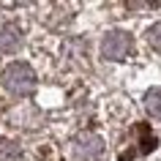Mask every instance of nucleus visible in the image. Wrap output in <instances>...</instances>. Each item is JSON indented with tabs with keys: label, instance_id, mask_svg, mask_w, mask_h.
<instances>
[{
	"label": "nucleus",
	"instance_id": "7ed1b4c3",
	"mask_svg": "<svg viewBox=\"0 0 161 161\" xmlns=\"http://www.w3.org/2000/svg\"><path fill=\"white\" fill-rule=\"evenodd\" d=\"M74 156L82 161H96L104 156V139L93 131H85L74 139Z\"/></svg>",
	"mask_w": 161,
	"mask_h": 161
},
{
	"label": "nucleus",
	"instance_id": "423d86ee",
	"mask_svg": "<svg viewBox=\"0 0 161 161\" xmlns=\"http://www.w3.org/2000/svg\"><path fill=\"white\" fill-rule=\"evenodd\" d=\"M19 156V147L8 139H0V161H17Z\"/></svg>",
	"mask_w": 161,
	"mask_h": 161
},
{
	"label": "nucleus",
	"instance_id": "f03ea898",
	"mask_svg": "<svg viewBox=\"0 0 161 161\" xmlns=\"http://www.w3.org/2000/svg\"><path fill=\"white\" fill-rule=\"evenodd\" d=\"M134 49V41L126 30H109L101 41V55L107 60H126Z\"/></svg>",
	"mask_w": 161,
	"mask_h": 161
},
{
	"label": "nucleus",
	"instance_id": "0eeeda50",
	"mask_svg": "<svg viewBox=\"0 0 161 161\" xmlns=\"http://www.w3.org/2000/svg\"><path fill=\"white\" fill-rule=\"evenodd\" d=\"M145 38H147V44H150L156 52H161V22H156V25L147 27V33H145Z\"/></svg>",
	"mask_w": 161,
	"mask_h": 161
},
{
	"label": "nucleus",
	"instance_id": "39448f33",
	"mask_svg": "<svg viewBox=\"0 0 161 161\" xmlns=\"http://www.w3.org/2000/svg\"><path fill=\"white\" fill-rule=\"evenodd\" d=\"M145 109L150 118H161V87H150L145 93Z\"/></svg>",
	"mask_w": 161,
	"mask_h": 161
},
{
	"label": "nucleus",
	"instance_id": "20e7f679",
	"mask_svg": "<svg viewBox=\"0 0 161 161\" xmlns=\"http://www.w3.org/2000/svg\"><path fill=\"white\" fill-rule=\"evenodd\" d=\"M22 44H25V38H22V30L17 25H3L0 27V52L14 55V52L22 49Z\"/></svg>",
	"mask_w": 161,
	"mask_h": 161
},
{
	"label": "nucleus",
	"instance_id": "f257e3e1",
	"mask_svg": "<svg viewBox=\"0 0 161 161\" xmlns=\"http://www.w3.org/2000/svg\"><path fill=\"white\" fill-rule=\"evenodd\" d=\"M0 82H3V87L11 96H19L22 98V96H30L36 90V71L27 63H22V60H14L11 66L3 68Z\"/></svg>",
	"mask_w": 161,
	"mask_h": 161
}]
</instances>
